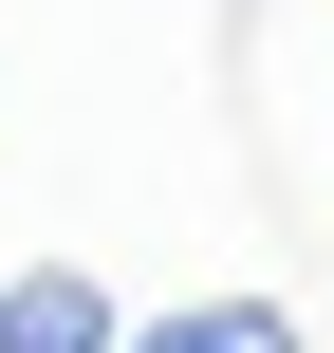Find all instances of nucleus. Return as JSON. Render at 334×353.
<instances>
[{"label": "nucleus", "mask_w": 334, "mask_h": 353, "mask_svg": "<svg viewBox=\"0 0 334 353\" xmlns=\"http://www.w3.org/2000/svg\"><path fill=\"white\" fill-rule=\"evenodd\" d=\"M130 353H316V335H298V298H167V316H130Z\"/></svg>", "instance_id": "obj_2"}, {"label": "nucleus", "mask_w": 334, "mask_h": 353, "mask_svg": "<svg viewBox=\"0 0 334 353\" xmlns=\"http://www.w3.org/2000/svg\"><path fill=\"white\" fill-rule=\"evenodd\" d=\"M0 353H130V316H112V279H74V261H19V279H0Z\"/></svg>", "instance_id": "obj_1"}]
</instances>
